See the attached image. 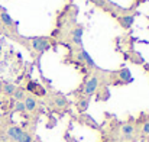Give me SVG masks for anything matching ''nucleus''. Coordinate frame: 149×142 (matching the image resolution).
Here are the masks:
<instances>
[{
	"label": "nucleus",
	"instance_id": "nucleus-14",
	"mask_svg": "<svg viewBox=\"0 0 149 142\" xmlns=\"http://www.w3.org/2000/svg\"><path fill=\"white\" fill-rule=\"evenodd\" d=\"M16 110H17V112H23V110H26V109H25V104H23L22 101H17V103H16Z\"/></svg>",
	"mask_w": 149,
	"mask_h": 142
},
{
	"label": "nucleus",
	"instance_id": "nucleus-16",
	"mask_svg": "<svg viewBox=\"0 0 149 142\" xmlns=\"http://www.w3.org/2000/svg\"><path fill=\"white\" fill-rule=\"evenodd\" d=\"M143 132H145V134H149V122L143 126Z\"/></svg>",
	"mask_w": 149,
	"mask_h": 142
},
{
	"label": "nucleus",
	"instance_id": "nucleus-3",
	"mask_svg": "<svg viewBox=\"0 0 149 142\" xmlns=\"http://www.w3.org/2000/svg\"><path fill=\"white\" fill-rule=\"evenodd\" d=\"M97 87H99V80H97V77H91V78L87 81V84H86L84 93L88 94V96H91L96 90H97Z\"/></svg>",
	"mask_w": 149,
	"mask_h": 142
},
{
	"label": "nucleus",
	"instance_id": "nucleus-15",
	"mask_svg": "<svg viewBox=\"0 0 149 142\" xmlns=\"http://www.w3.org/2000/svg\"><path fill=\"white\" fill-rule=\"evenodd\" d=\"M13 96H15L17 100H20V99H23V92H20V90H15Z\"/></svg>",
	"mask_w": 149,
	"mask_h": 142
},
{
	"label": "nucleus",
	"instance_id": "nucleus-6",
	"mask_svg": "<svg viewBox=\"0 0 149 142\" xmlns=\"http://www.w3.org/2000/svg\"><path fill=\"white\" fill-rule=\"evenodd\" d=\"M80 54H81V58L88 64V67H93V68H96V67H97V65H96V62L93 61V58L88 55V52H87L86 49H80Z\"/></svg>",
	"mask_w": 149,
	"mask_h": 142
},
{
	"label": "nucleus",
	"instance_id": "nucleus-13",
	"mask_svg": "<svg viewBox=\"0 0 149 142\" xmlns=\"http://www.w3.org/2000/svg\"><path fill=\"white\" fill-rule=\"evenodd\" d=\"M87 106H88V99H84V100H81V101L78 103L80 110H86V109H87Z\"/></svg>",
	"mask_w": 149,
	"mask_h": 142
},
{
	"label": "nucleus",
	"instance_id": "nucleus-12",
	"mask_svg": "<svg viewBox=\"0 0 149 142\" xmlns=\"http://www.w3.org/2000/svg\"><path fill=\"white\" fill-rule=\"evenodd\" d=\"M15 90H16V89H15L13 84H6V86H4V92H6L7 94H13Z\"/></svg>",
	"mask_w": 149,
	"mask_h": 142
},
{
	"label": "nucleus",
	"instance_id": "nucleus-2",
	"mask_svg": "<svg viewBox=\"0 0 149 142\" xmlns=\"http://www.w3.org/2000/svg\"><path fill=\"white\" fill-rule=\"evenodd\" d=\"M32 47L38 52H45L49 48V42L47 38H33L32 39Z\"/></svg>",
	"mask_w": 149,
	"mask_h": 142
},
{
	"label": "nucleus",
	"instance_id": "nucleus-8",
	"mask_svg": "<svg viewBox=\"0 0 149 142\" xmlns=\"http://www.w3.org/2000/svg\"><path fill=\"white\" fill-rule=\"evenodd\" d=\"M120 78H122L123 81H126V83H130V81H132V77H130V71H129L127 68L122 70V71H120Z\"/></svg>",
	"mask_w": 149,
	"mask_h": 142
},
{
	"label": "nucleus",
	"instance_id": "nucleus-5",
	"mask_svg": "<svg viewBox=\"0 0 149 142\" xmlns=\"http://www.w3.org/2000/svg\"><path fill=\"white\" fill-rule=\"evenodd\" d=\"M81 38H83V29L81 28H75L74 32H72V42L77 44V45H81L83 44Z\"/></svg>",
	"mask_w": 149,
	"mask_h": 142
},
{
	"label": "nucleus",
	"instance_id": "nucleus-4",
	"mask_svg": "<svg viewBox=\"0 0 149 142\" xmlns=\"http://www.w3.org/2000/svg\"><path fill=\"white\" fill-rule=\"evenodd\" d=\"M119 22H120V25L123 26V29H129V28L133 25V22H135V16H133V15L120 16V17H119Z\"/></svg>",
	"mask_w": 149,
	"mask_h": 142
},
{
	"label": "nucleus",
	"instance_id": "nucleus-17",
	"mask_svg": "<svg viewBox=\"0 0 149 142\" xmlns=\"http://www.w3.org/2000/svg\"><path fill=\"white\" fill-rule=\"evenodd\" d=\"M148 142H149V141H148Z\"/></svg>",
	"mask_w": 149,
	"mask_h": 142
},
{
	"label": "nucleus",
	"instance_id": "nucleus-11",
	"mask_svg": "<svg viewBox=\"0 0 149 142\" xmlns=\"http://www.w3.org/2000/svg\"><path fill=\"white\" fill-rule=\"evenodd\" d=\"M55 104H56L58 107H65V106H67V100H65L64 97H56V99H55Z\"/></svg>",
	"mask_w": 149,
	"mask_h": 142
},
{
	"label": "nucleus",
	"instance_id": "nucleus-9",
	"mask_svg": "<svg viewBox=\"0 0 149 142\" xmlns=\"http://www.w3.org/2000/svg\"><path fill=\"white\" fill-rule=\"evenodd\" d=\"M122 132H123V135L130 136V135L133 134V126H132V125H125V126L122 128Z\"/></svg>",
	"mask_w": 149,
	"mask_h": 142
},
{
	"label": "nucleus",
	"instance_id": "nucleus-7",
	"mask_svg": "<svg viewBox=\"0 0 149 142\" xmlns=\"http://www.w3.org/2000/svg\"><path fill=\"white\" fill-rule=\"evenodd\" d=\"M23 104H25V109L26 110H35V107H36V101L32 97H26Z\"/></svg>",
	"mask_w": 149,
	"mask_h": 142
},
{
	"label": "nucleus",
	"instance_id": "nucleus-10",
	"mask_svg": "<svg viewBox=\"0 0 149 142\" xmlns=\"http://www.w3.org/2000/svg\"><path fill=\"white\" fill-rule=\"evenodd\" d=\"M1 20H3L6 25H9V26H12V25H13V19H12L7 13H1Z\"/></svg>",
	"mask_w": 149,
	"mask_h": 142
},
{
	"label": "nucleus",
	"instance_id": "nucleus-1",
	"mask_svg": "<svg viewBox=\"0 0 149 142\" xmlns=\"http://www.w3.org/2000/svg\"><path fill=\"white\" fill-rule=\"evenodd\" d=\"M7 135L16 142H32V136H31L29 134L23 132V131H22L20 128H17V126L10 128V129L7 131Z\"/></svg>",
	"mask_w": 149,
	"mask_h": 142
}]
</instances>
